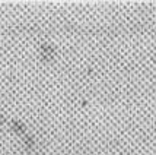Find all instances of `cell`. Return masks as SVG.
<instances>
[{
  "label": "cell",
  "instance_id": "6da1fadb",
  "mask_svg": "<svg viewBox=\"0 0 156 155\" xmlns=\"http://www.w3.org/2000/svg\"><path fill=\"white\" fill-rule=\"evenodd\" d=\"M7 123H9L10 129H12V130H15L16 133H19V135H22V136L25 135V133H28L27 127H25V124H23V123L15 120V119H9V120H7Z\"/></svg>",
  "mask_w": 156,
  "mask_h": 155
},
{
  "label": "cell",
  "instance_id": "7a4b0ae2",
  "mask_svg": "<svg viewBox=\"0 0 156 155\" xmlns=\"http://www.w3.org/2000/svg\"><path fill=\"white\" fill-rule=\"evenodd\" d=\"M40 51L41 53H47L50 56H54L55 57V48L51 46V44H48V42H42L40 46Z\"/></svg>",
  "mask_w": 156,
  "mask_h": 155
},
{
  "label": "cell",
  "instance_id": "3957f363",
  "mask_svg": "<svg viewBox=\"0 0 156 155\" xmlns=\"http://www.w3.org/2000/svg\"><path fill=\"white\" fill-rule=\"evenodd\" d=\"M23 141H25V145H27V149L28 151H32V148H34L35 145V138L31 133H25L23 135Z\"/></svg>",
  "mask_w": 156,
  "mask_h": 155
},
{
  "label": "cell",
  "instance_id": "277c9868",
  "mask_svg": "<svg viewBox=\"0 0 156 155\" xmlns=\"http://www.w3.org/2000/svg\"><path fill=\"white\" fill-rule=\"evenodd\" d=\"M40 56L42 61H53V59H54V56H50L47 53H41V51H40Z\"/></svg>",
  "mask_w": 156,
  "mask_h": 155
}]
</instances>
